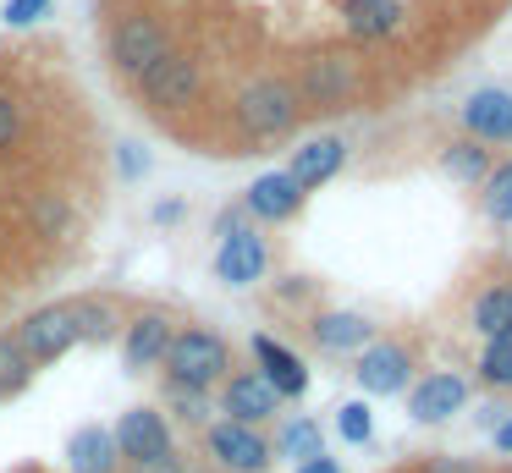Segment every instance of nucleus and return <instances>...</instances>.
<instances>
[{
    "label": "nucleus",
    "instance_id": "1",
    "mask_svg": "<svg viewBox=\"0 0 512 473\" xmlns=\"http://www.w3.org/2000/svg\"><path fill=\"white\" fill-rule=\"evenodd\" d=\"M160 363H166L171 385H182V391H210V385L226 380L232 352H226V341L215 330H177Z\"/></svg>",
    "mask_w": 512,
    "mask_h": 473
},
{
    "label": "nucleus",
    "instance_id": "2",
    "mask_svg": "<svg viewBox=\"0 0 512 473\" xmlns=\"http://www.w3.org/2000/svg\"><path fill=\"white\" fill-rule=\"evenodd\" d=\"M298 110V88L281 77H259L237 94V127H243V138H281V132H292Z\"/></svg>",
    "mask_w": 512,
    "mask_h": 473
},
{
    "label": "nucleus",
    "instance_id": "3",
    "mask_svg": "<svg viewBox=\"0 0 512 473\" xmlns=\"http://www.w3.org/2000/svg\"><path fill=\"white\" fill-rule=\"evenodd\" d=\"M12 336H17V347H23V358L34 363V369H39V363H56L61 352H72L83 341L78 336V308H72V303L39 308V314H28Z\"/></svg>",
    "mask_w": 512,
    "mask_h": 473
},
{
    "label": "nucleus",
    "instance_id": "4",
    "mask_svg": "<svg viewBox=\"0 0 512 473\" xmlns=\"http://www.w3.org/2000/svg\"><path fill=\"white\" fill-rule=\"evenodd\" d=\"M204 446H210V462L221 473H265L270 468V440L254 424H237V418H221L204 435Z\"/></svg>",
    "mask_w": 512,
    "mask_h": 473
},
{
    "label": "nucleus",
    "instance_id": "5",
    "mask_svg": "<svg viewBox=\"0 0 512 473\" xmlns=\"http://www.w3.org/2000/svg\"><path fill=\"white\" fill-rule=\"evenodd\" d=\"M364 88V72L347 55H314L298 77V105H347Z\"/></svg>",
    "mask_w": 512,
    "mask_h": 473
},
{
    "label": "nucleus",
    "instance_id": "6",
    "mask_svg": "<svg viewBox=\"0 0 512 473\" xmlns=\"http://www.w3.org/2000/svg\"><path fill=\"white\" fill-rule=\"evenodd\" d=\"M166 50H171L166 28H160L155 17H144V11H138V17H122V22L111 28V61L122 66L127 77L149 72V66H155Z\"/></svg>",
    "mask_w": 512,
    "mask_h": 473
},
{
    "label": "nucleus",
    "instance_id": "7",
    "mask_svg": "<svg viewBox=\"0 0 512 473\" xmlns=\"http://www.w3.org/2000/svg\"><path fill=\"white\" fill-rule=\"evenodd\" d=\"M138 88H144L149 105L182 110V105H193V94H199V66H193L182 50H166L149 72H138Z\"/></svg>",
    "mask_w": 512,
    "mask_h": 473
},
{
    "label": "nucleus",
    "instance_id": "8",
    "mask_svg": "<svg viewBox=\"0 0 512 473\" xmlns=\"http://www.w3.org/2000/svg\"><path fill=\"white\" fill-rule=\"evenodd\" d=\"M116 440V457L122 462H155V457H171V429L155 407H133L122 413V424L111 429Z\"/></svg>",
    "mask_w": 512,
    "mask_h": 473
},
{
    "label": "nucleus",
    "instance_id": "9",
    "mask_svg": "<svg viewBox=\"0 0 512 473\" xmlns=\"http://www.w3.org/2000/svg\"><path fill=\"white\" fill-rule=\"evenodd\" d=\"M358 385H364V396H397L408 391V347H397V341H375V347H358Z\"/></svg>",
    "mask_w": 512,
    "mask_h": 473
},
{
    "label": "nucleus",
    "instance_id": "10",
    "mask_svg": "<svg viewBox=\"0 0 512 473\" xmlns=\"http://www.w3.org/2000/svg\"><path fill=\"white\" fill-rule=\"evenodd\" d=\"M254 358H259V380H265L281 402H292V396L309 391V369H303V358L287 347V341H276V336L259 330V336H254Z\"/></svg>",
    "mask_w": 512,
    "mask_h": 473
},
{
    "label": "nucleus",
    "instance_id": "11",
    "mask_svg": "<svg viewBox=\"0 0 512 473\" xmlns=\"http://www.w3.org/2000/svg\"><path fill=\"white\" fill-rule=\"evenodd\" d=\"M265 237L259 231H248V226H237V231H226L221 237V253H215V275H221L226 286H254L259 275H265Z\"/></svg>",
    "mask_w": 512,
    "mask_h": 473
},
{
    "label": "nucleus",
    "instance_id": "12",
    "mask_svg": "<svg viewBox=\"0 0 512 473\" xmlns=\"http://www.w3.org/2000/svg\"><path fill=\"white\" fill-rule=\"evenodd\" d=\"M463 402H468L463 374H424L408 396V413L419 418V424H446L452 413H463Z\"/></svg>",
    "mask_w": 512,
    "mask_h": 473
},
{
    "label": "nucleus",
    "instance_id": "13",
    "mask_svg": "<svg viewBox=\"0 0 512 473\" xmlns=\"http://www.w3.org/2000/svg\"><path fill=\"white\" fill-rule=\"evenodd\" d=\"M221 407L237 424H265V418H276L281 396L259 374H232V380H221Z\"/></svg>",
    "mask_w": 512,
    "mask_h": 473
},
{
    "label": "nucleus",
    "instance_id": "14",
    "mask_svg": "<svg viewBox=\"0 0 512 473\" xmlns=\"http://www.w3.org/2000/svg\"><path fill=\"white\" fill-rule=\"evenodd\" d=\"M463 127L479 143H512V94L507 88H479L463 105Z\"/></svg>",
    "mask_w": 512,
    "mask_h": 473
},
{
    "label": "nucleus",
    "instance_id": "15",
    "mask_svg": "<svg viewBox=\"0 0 512 473\" xmlns=\"http://www.w3.org/2000/svg\"><path fill=\"white\" fill-rule=\"evenodd\" d=\"M342 160H347V143L342 138H309L298 154H292L287 176L303 187V193H314L320 182H331V176L342 171Z\"/></svg>",
    "mask_w": 512,
    "mask_h": 473
},
{
    "label": "nucleus",
    "instance_id": "16",
    "mask_svg": "<svg viewBox=\"0 0 512 473\" xmlns=\"http://www.w3.org/2000/svg\"><path fill=\"white\" fill-rule=\"evenodd\" d=\"M116 468H122V457H116L111 429H100V424L72 429V440H67V473H116Z\"/></svg>",
    "mask_w": 512,
    "mask_h": 473
},
{
    "label": "nucleus",
    "instance_id": "17",
    "mask_svg": "<svg viewBox=\"0 0 512 473\" xmlns=\"http://www.w3.org/2000/svg\"><path fill=\"white\" fill-rule=\"evenodd\" d=\"M171 319L166 314H144V319H133L127 325V341H122V358H127V369H155L160 358H166V347H171Z\"/></svg>",
    "mask_w": 512,
    "mask_h": 473
},
{
    "label": "nucleus",
    "instance_id": "18",
    "mask_svg": "<svg viewBox=\"0 0 512 473\" xmlns=\"http://www.w3.org/2000/svg\"><path fill=\"white\" fill-rule=\"evenodd\" d=\"M298 209H303V187L287 171H265L248 187V215H259V220H287Z\"/></svg>",
    "mask_w": 512,
    "mask_h": 473
},
{
    "label": "nucleus",
    "instance_id": "19",
    "mask_svg": "<svg viewBox=\"0 0 512 473\" xmlns=\"http://www.w3.org/2000/svg\"><path fill=\"white\" fill-rule=\"evenodd\" d=\"M342 17L353 39H386V33L402 28V0H342Z\"/></svg>",
    "mask_w": 512,
    "mask_h": 473
},
{
    "label": "nucleus",
    "instance_id": "20",
    "mask_svg": "<svg viewBox=\"0 0 512 473\" xmlns=\"http://www.w3.org/2000/svg\"><path fill=\"white\" fill-rule=\"evenodd\" d=\"M309 330H314V341H320L325 352H358V347H369V319L364 314H347V308L320 314Z\"/></svg>",
    "mask_w": 512,
    "mask_h": 473
},
{
    "label": "nucleus",
    "instance_id": "21",
    "mask_svg": "<svg viewBox=\"0 0 512 473\" xmlns=\"http://www.w3.org/2000/svg\"><path fill=\"white\" fill-rule=\"evenodd\" d=\"M474 325L490 336H512V286H485L474 303Z\"/></svg>",
    "mask_w": 512,
    "mask_h": 473
},
{
    "label": "nucleus",
    "instance_id": "22",
    "mask_svg": "<svg viewBox=\"0 0 512 473\" xmlns=\"http://www.w3.org/2000/svg\"><path fill=\"white\" fill-rule=\"evenodd\" d=\"M479 380L490 391H512V336H490L479 352Z\"/></svg>",
    "mask_w": 512,
    "mask_h": 473
},
{
    "label": "nucleus",
    "instance_id": "23",
    "mask_svg": "<svg viewBox=\"0 0 512 473\" xmlns=\"http://www.w3.org/2000/svg\"><path fill=\"white\" fill-rule=\"evenodd\" d=\"M281 457H298V462L325 457V435H320V424H314V418H292V424L281 429Z\"/></svg>",
    "mask_w": 512,
    "mask_h": 473
},
{
    "label": "nucleus",
    "instance_id": "24",
    "mask_svg": "<svg viewBox=\"0 0 512 473\" xmlns=\"http://www.w3.org/2000/svg\"><path fill=\"white\" fill-rule=\"evenodd\" d=\"M446 171L457 176V182H479V176L490 171V149L479 138H463V143H452L446 149Z\"/></svg>",
    "mask_w": 512,
    "mask_h": 473
},
{
    "label": "nucleus",
    "instance_id": "25",
    "mask_svg": "<svg viewBox=\"0 0 512 473\" xmlns=\"http://www.w3.org/2000/svg\"><path fill=\"white\" fill-rule=\"evenodd\" d=\"M78 336L83 341H111L116 336V314H111V303H94V297H78Z\"/></svg>",
    "mask_w": 512,
    "mask_h": 473
},
{
    "label": "nucleus",
    "instance_id": "26",
    "mask_svg": "<svg viewBox=\"0 0 512 473\" xmlns=\"http://www.w3.org/2000/svg\"><path fill=\"white\" fill-rule=\"evenodd\" d=\"M28 374H34V363L23 358V347H17V336H0V396H12L28 385Z\"/></svg>",
    "mask_w": 512,
    "mask_h": 473
},
{
    "label": "nucleus",
    "instance_id": "27",
    "mask_svg": "<svg viewBox=\"0 0 512 473\" xmlns=\"http://www.w3.org/2000/svg\"><path fill=\"white\" fill-rule=\"evenodd\" d=\"M485 215L490 220H512V160L485 176Z\"/></svg>",
    "mask_w": 512,
    "mask_h": 473
},
{
    "label": "nucleus",
    "instance_id": "28",
    "mask_svg": "<svg viewBox=\"0 0 512 473\" xmlns=\"http://www.w3.org/2000/svg\"><path fill=\"white\" fill-rule=\"evenodd\" d=\"M336 429H342L347 446H364V440L375 435V413H369L364 402H347V407H336Z\"/></svg>",
    "mask_w": 512,
    "mask_h": 473
},
{
    "label": "nucleus",
    "instance_id": "29",
    "mask_svg": "<svg viewBox=\"0 0 512 473\" xmlns=\"http://www.w3.org/2000/svg\"><path fill=\"white\" fill-rule=\"evenodd\" d=\"M17 138H23V110H17L12 94H0V154L12 149Z\"/></svg>",
    "mask_w": 512,
    "mask_h": 473
},
{
    "label": "nucleus",
    "instance_id": "30",
    "mask_svg": "<svg viewBox=\"0 0 512 473\" xmlns=\"http://www.w3.org/2000/svg\"><path fill=\"white\" fill-rule=\"evenodd\" d=\"M50 11V0H6V22L12 28H28V22H39Z\"/></svg>",
    "mask_w": 512,
    "mask_h": 473
},
{
    "label": "nucleus",
    "instance_id": "31",
    "mask_svg": "<svg viewBox=\"0 0 512 473\" xmlns=\"http://www.w3.org/2000/svg\"><path fill=\"white\" fill-rule=\"evenodd\" d=\"M171 402H177V413L188 418V424H204V413H210V407H204V391H182V385H171Z\"/></svg>",
    "mask_w": 512,
    "mask_h": 473
},
{
    "label": "nucleus",
    "instance_id": "32",
    "mask_svg": "<svg viewBox=\"0 0 512 473\" xmlns=\"http://www.w3.org/2000/svg\"><path fill=\"white\" fill-rule=\"evenodd\" d=\"M419 473H479V468H474L468 457H430Z\"/></svg>",
    "mask_w": 512,
    "mask_h": 473
},
{
    "label": "nucleus",
    "instance_id": "33",
    "mask_svg": "<svg viewBox=\"0 0 512 473\" xmlns=\"http://www.w3.org/2000/svg\"><path fill=\"white\" fill-rule=\"evenodd\" d=\"M133 473H182V457L171 451V457H155V462H133Z\"/></svg>",
    "mask_w": 512,
    "mask_h": 473
},
{
    "label": "nucleus",
    "instance_id": "34",
    "mask_svg": "<svg viewBox=\"0 0 512 473\" xmlns=\"http://www.w3.org/2000/svg\"><path fill=\"white\" fill-rule=\"evenodd\" d=\"M496 451H501V457H512V418H501V424H496Z\"/></svg>",
    "mask_w": 512,
    "mask_h": 473
},
{
    "label": "nucleus",
    "instance_id": "35",
    "mask_svg": "<svg viewBox=\"0 0 512 473\" xmlns=\"http://www.w3.org/2000/svg\"><path fill=\"white\" fill-rule=\"evenodd\" d=\"M298 473H342V468H336V457H309Z\"/></svg>",
    "mask_w": 512,
    "mask_h": 473
},
{
    "label": "nucleus",
    "instance_id": "36",
    "mask_svg": "<svg viewBox=\"0 0 512 473\" xmlns=\"http://www.w3.org/2000/svg\"><path fill=\"white\" fill-rule=\"evenodd\" d=\"M39 226H61V204H39Z\"/></svg>",
    "mask_w": 512,
    "mask_h": 473
},
{
    "label": "nucleus",
    "instance_id": "37",
    "mask_svg": "<svg viewBox=\"0 0 512 473\" xmlns=\"http://www.w3.org/2000/svg\"><path fill=\"white\" fill-rule=\"evenodd\" d=\"M122 171H127V176H138V154H133V143H122Z\"/></svg>",
    "mask_w": 512,
    "mask_h": 473
},
{
    "label": "nucleus",
    "instance_id": "38",
    "mask_svg": "<svg viewBox=\"0 0 512 473\" xmlns=\"http://www.w3.org/2000/svg\"><path fill=\"white\" fill-rule=\"evenodd\" d=\"M17 473H39V468H17Z\"/></svg>",
    "mask_w": 512,
    "mask_h": 473
}]
</instances>
